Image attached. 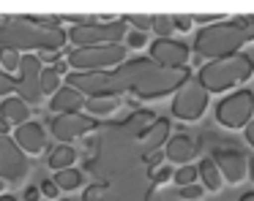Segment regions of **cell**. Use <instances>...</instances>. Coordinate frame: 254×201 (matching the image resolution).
I'll list each match as a JSON object with an SVG mask.
<instances>
[{"label": "cell", "mask_w": 254, "mask_h": 201, "mask_svg": "<svg viewBox=\"0 0 254 201\" xmlns=\"http://www.w3.org/2000/svg\"><path fill=\"white\" fill-rule=\"evenodd\" d=\"M115 92H134L137 98H161L189 81V68H164L153 57H134L110 71Z\"/></svg>", "instance_id": "1"}, {"label": "cell", "mask_w": 254, "mask_h": 201, "mask_svg": "<svg viewBox=\"0 0 254 201\" xmlns=\"http://www.w3.org/2000/svg\"><path fill=\"white\" fill-rule=\"evenodd\" d=\"M66 38L68 36L61 30V25H44L36 16H0V49L58 52Z\"/></svg>", "instance_id": "2"}, {"label": "cell", "mask_w": 254, "mask_h": 201, "mask_svg": "<svg viewBox=\"0 0 254 201\" xmlns=\"http://www.w3.org/2000/svg\"><path fill=\"white\" fill-rule=\"evenodd\" d=\"M254 38V16H238L235 22H221L210 25L197 33L194 38V52L205 60H221L238 54V49Z\"/></svg>", "instance_id": "3"}, {"label": "cell", "mask_w": 254, "mask_h": 201, "mask_svg": "<svg viewBox=\"0 0 254 201\" xmlns=\"http://www.w3.org/2000/svg\"><path fill=\"white\" fill-rule=\"evenodd\" d=\"M252 71H254V57H249V54H230V57L210 60L208 65H202L197 81L208 92H224L230 87L246 81L252 76Z\"/></svg>", "instance_id": "4"}, {"label": "cell", "mask_w": 254, "mask_h": 201, "mask_svg": "<svg viewBox=\"0 0 254 201\" xmlns=\"http://www.w3.org/2000/svg\"><path fill=\"white\" fill-rule=\"evenodd\" d=\"M126 49L123 43H110V46H79L68 52V65L74 71H112L126 63Z\"/></svg>", "instance_id": "5"}, {"label": "cell", "mask_w": 254, "mask_h": 201, "mask_svg": "<svg viewBox=\"0 0 254 201\" xmlns=\"http://www.w3.org/2000/svg\"><path fill=\"white\" fill-rule=\"evenodd\" d=\"M126 38V22L112 19V22H90V25H74L68 30V41L74 49L79 46H110L121 43Z\"/></svg>", "instance_id": "6"}, {"label": "cell", "mask_w": 254, "mask_h": 201, "mask_svg": "<svg viewBox=\"0 0 254 201\" xmlns=\"http://www.w3.org/2000/svg\"><path fill=\"white\" fill-rule=\"evenodd\" d=\"M254 117V92L252 90H238L232 95L221 98L216 106V120L224 128H243Z\"/></svg>", "instance_id": "7"}, {"label": "cell", "mask_w": 254, "mask_h": 201, "mask_svg": "<svg viewBox=\"0 0 254 201\" xmlns=\"http://www.w3.org/2000/svg\"><path fill=\"white\" fill-rule=\"evenodd\" d=\"M205 109H208V90L194 79H189L172 98V114L178 120H186V122L199 120L205 114Z\"/></svg>", "instance_id": "8"}, {"label": "cell", "mask_w": 254, "mask_h": 201, "mask_svg": "<svg viewBox=\"0 0 254 201\" xmlns=\"http://www.w3.org/2000/svg\"><path fill=\"white\" fill-rule=\"evenodd\" d=\"M30 171L28 152L11 139V136H0V179L6 182H22Z\"/></svg>", "instance_id": "9"}, {"label": "cell", "mask_w": 254, "mask_h": 201, "mask_svg": "<svg viewBox=\"0 0 254 201\" xmlns=\"http://www.w3.org/2000/svg\"><path fill=\"white\" fill-rule=\"evenodd\" d=\"M41 60L36 54H22V65H19L17 76V95L22 98L28 106L41 103L44 92H41Z\"/></svg>", "instance_id": "10"}, {"label": "cell", "mask_w": 254, "mask_h": 201, "mask_svg": "<svg viewBox=\"0 0 254 201\" xmlns=\"http://www.w3.org/2000/svg\"><path fill=\"white\" fill-rule=\"evenodd\" d=\"M93 128H99V122H96V117H90V114H82V112H74V114H55L50 122V130L52 136H55L58 141H74L79 139V136L90 133Z\"/></svg>", "instance_id": "11"}, {"label": "cell", "mask_w": 254, "mask_h": 201, "mask_svg": "<svg viewBox=\"0 0 254 201\" xmlns=\"http://www.w3.org/2000/svg\"><path fill=\"white\" fill-rule=\"evenodd\" d=\"M189 43L183 41H172V38H159L150 43V57L164 68H189Z\"/></svg>", "instance_id": "12"}, {"label": "cell", "mask_w": 254, "mask_h": 201, "mask_svg": "<svg viewBox=\"0 0 254 201\" xmlns=\"http://www.w3.org/2000/svg\"><path fill=\"white\" fill-rule=\"evenodd\" d=\"M210 158L216 161V166H219L221 177H224L227 182H241V179L246 177L249 158L243 155L241 150H235V147H216Z\"/></svg>", "instance_id": "13"}, {"label": "cell", "mask_w": 254, "mask_h": 201, "mask_svg": "<svg viewBox=\"0 0 254 201\" xmlns=\"http://www.w3.org/2000/svg\"><path fill=\"white\" fill-rule=\"evenodd\" d=\"M19 147L30 155H39L41 150L47 147V133L39 122H25V125H17V136H14Z\"/></svg>", "instance_id": "14"}, {"label": "cell", "mask_w": 254, "mask_h": 201, "mask_svg": "<svg viewBox=\"0 0 254 201\" xmlns=\"http://www.w3.org/2000/svg\"><path fill=\"white\" fill-rule=\"evenodd\" d=\"M85 95L79 90H74V87H61V90L52 95V101H50V109L55 114H74V112H79V109H85Z\"/></svg>", "instance_id": "15"}, {"label": "cell", "mask_w": 254, "mask_h": 201, "mask_svg": "<svg viewBox=\"0 0 254 201\" xmlns=\"http://www.w3.org/2000/svg\"><path fill=\"white\" fill-rule=\"evenodd\" d=\"M164 155H167V161L175 163V166H189V161L197 155V144H194V139H189V136H183V133L172 136Z\"/></svg>", "instance_id": "16"}, {"label": "cell", "mask_w": 254, "mask_h": 201, "mask_svg": "<svg viewBox=\"0 0 254 201\" xmlns=\"http://www.w3.org/2000/svg\"><path fill=\"white\" fill-rule=\"evenodd\" d=\"M0 114L8 120L11 125H25V122H30V106L22 101L19 95H8V98H3V103H0Z\"/></svg>", "instance_id": "17"}, {"label": "cell", "mask_w": 254, "mask_h": 201, "mask_svg": "<svg viewBox=\"0 0 254 201\" xmlns=\"http://www.w3.org/2000/svg\"><path fill=\"white\" fill-rule=\"evenodd\" d=\"M74 161H77V150L71 144H58L55 150L50 152V166L55 171H63V168H74Z\"/></svg>", "instance_id": "18"}, {"label": "cell", "mask_w": 254, "mask_h": 201, "mask_svg": "<svg viewBox=\"0 0 254 201\" xmlns=\"http://www.w3.org/2000/svg\"><path fill=\"white\" fill-rule=\"evenodd\" d=\"M167 133H170V122H167V120H159V122L150 125L148 133L142 136V147H145V152L159 150V144L167 139Z\"/></svg>", "instance_id": "19"}, {"label": "cell", "mask_w": 254, "mask_h": 201, "mask_svg": "<svg viewBox=\"0 0 254 201\" xmlns=\"http://www.w3.org/2000/svg\"><path fill=\"white\" fill-rule=\"evenodd\" d=\"M199 177H202V185L208 190H219L221 188V171L219 166H216L213 158H202V163H199Z\"/></svg>", "instance_id": "20"}, {"label": "cell", "mask_w": 254, "mask_h": 201, "mask_svg": "<svg viewBox=\"0 0 254 201\" xmlns=\"http://www.w3.org/2000/svg\"><path fill=\"white\" fill-rule=\"evenodd\" d=\"M121 106V98H88L85 109H88L90 117H104V114H112Z\"/></svg>", "instance_id": "21"}, {"label": "cell", "mask_w": 254, "mask_h": 201, "mask_svg": "<svg viewBox=\"0 0 254 201\" xmlns=\"http://www.w3.org/2000/svg\"><path fill=\"white\" fill-rule=\"evenodd\" d=\"M55 185L61 190H77L82 185V171L77 168H63V171H55Z\"/></svg>", "instance_id": "22"}, {"label": "cell", "mask_w": 254, "mask_h": 201, "mask_svg": "<svg viewBox=\"0 0 254 201\" xmlns=\"http://www.w3.org/2000/svg\"><path fill=\"white\" fill-rule=\"evenodd\" d=\"M61 90V74L55 68H44L41 71V92L44 95H55Z\"/></svg>", "instance_id": "23"}, {"label": "cell", "mask_w": 254, "mask_h": 201, "mask_svg": "<svg viewBox=\"0 0 254 201\" xmlns=\"http://www.w3.org/2000/svg\"><path fill=\"white\" fill-rule=\"evenodd\" d=\"M197 177H199V168L197 166H181L175 168V185L178 188H186V185H197Z\"/></svg>", "instance_id": "24"}, {"label": "cell", "mask_w": 254, "mask_h": 201, "mask_svg": "<svg viewBox=\"0 0 254 201\" xmlns=\"http://www.w3.org/2000/svg\"><path fill=\"white\" fill-rule=\"evenodd\" d=\"M19 65H22V54L14 52V49H0V68L6 71V74L19 71Z\"/></svg>", "instance_id": "25"}, {"label": "cell", "mask_w": 254, "mask_h": 201, "mask_svg": "<svg viewBox=\"0 0 254 201\" xmlns=\"http://www.w3.org/2000/svg\"><path fill=\"white\" fill-rule=\"evenodd\" d=\"M123 19H126L134 30L148 33V30H153V19H156V16H148V14H126Z\"/></svg>", "instance_id": "26"}, {"label": "cell", "mask_w": 254, "mask_h": 201, "mask_svg": "<svg viewBox=\"0 0 254 201\" xmlns=\"http://www.w3.org/2000/svg\"><path fill=\"white\" fill-rule=\"evenodd\" d=\"M153 30L159 33V38H170L172 30H175V19H172V16H167V14H159L153 19Z\"/></svg>", "instance_id": "27"}, {"label": "cell", "mask_w": 254, "mask_h": 201, "mask_svg": "<svg viewBox=\"0 0 254 201\" xmlns=\"http://www.w3.org/2000/svg\"><path fill=\"white\" fill-rule=\"evenodd\" d=\"M85 201H112V196L104 185H90L88 193H85Z\"/></svg>", "instance_id": "28"}, {"label": "cell", "mask_w": 254, "mask_h": 201, "mask_svg": "<svg viewBox=\"0 0 254 201\" xmlns=\"http://www.w3.org/2000/svg\"><path fill=\"white\" fill-rule=\"evenodd\" d=\"M145 43H148V36H145V33H139V30L126 33V46L128 49H142Z\"/></svg>", "instance_id": "29"}, {"label": "cell", "mask_w": 254, "mask_h": 201, "mask_svg": "<svg viewBox=\"0 0 254 201\" xmlns=\"http://www.w3.org/2000/svg\"><path fill=\"white\" fill-rule=\"evenodd\" d=\"M11 90H17V79L0 68V95H6V98H8V92H11Z\"/></svg>", "instance_id": "30"}, {"label": "cell", "mask_w": 254, "mask_h": 201, "mask_svg": "<svg viewBox=\"0 0 254 201\" xmlns=\"http://www.w3.org/2000/svg\"><path fill=\"white\" fill-rule=\"evenodd\" d=\"M178 196L183 201H197V199H202V185H186V188L178 190Z\"/></svg>", "instance_id": "31"}, {"label": "cell", "mask_w": 254, "mask_h": 201, "mask_svg": "<svg viewBox=\"0 0 254 201\" xmlns=\"http://www.w3.org/2000/svg\"><path fill=\"white\" fill-rule=\"evenodd\" d=\"M41 193H44L47 199H58V196H61V188L55 185V179H47V182H41Z\"/></svg>", "instance_id": "32"}, {"label": "cell", "mask_w": 254, "mask_h": 201, "mask_svg": "<svg viewBox=\"0 0 254 201\" xmlns=\"http://www.w3.org/2000/svg\"><path fill=\"white\" fill-rule=\"evenodd\" d=\"M175 177V168L172 166H161L159 171L153 174V182H167V179H172Z\"/></svg>", "instance_id": "33"}, {"label": "cell", "mask_w": 254, "mask_h": 201, "mask_svg": "<svg viewBox=\"0 0 254 201\" xmlns=\"http://www.w3.org/2000/svg\"><path fill=\"white\" fill-rule=\"evenodd\" d=\"M172 19H175V30H181V33H186L189 27H191V16H172Z\"/></svg>", "instance_id": "34"}, {"label": "cell", "mask_w": 254, "mask_h": 201, "mask_svg": "<svg viewBox=\"0 0 254 201\" xmlns=\"http://www.w3.org/2000/svg\"><path fill=\"white\" fill-rule=\"evenodd\" d=\"M39 196H44L39 185H30V188L25 190V201H39Z\"/></svg>", "instance_id": "35"}, {"label": "cell", "mask_w": 254, "mask_h": 201, "mask_svg": "<svg viewBox=\"0 0 254 201\" xmlns=\"http://www.w3.org/2000/svg\"><path fill=\"white\" fill-rule=\"evenodd\" d=\"M52 68H55V71H58V74H61V76H63V74H66V71H68V68H71V65H68V60H55V65H52Z\"/></svg>", "instance_id": "36"}, {"label": "cell", "mask_w": 254, "mask_h": 201, "mask_svg": "<svg viewBox=\"0 0 254 201\" xmlns=\"http://www.w3.org/2000/svg\"><path fill=\"white\" fill-rule=\"evenodd\" d=\"M191 19L202 25V22H213V19H219V16H216V14H197V16H191Z\"/></svg>", "instance_id": "37"}, {"label": "cell", "mask_w": 254, "mask_h": 201, "mask_svg": "<svg viewBox=\"0 0 254 201\" xmlns=\"http://www.w3.org/2000/svg\"><path fill=\"white\" fill-rule=\"evenodd\" d=\"M8 125H11V122H8L3 114H0V136H8Z\"/></svg>", "instance_id": "38"}, {"label": "cell", "mask_w": 254, "mask_h": 201, "mask_svg": "<svg viewBox=\"0 0 254 201\" xmlns=\"http://www.w3.org/2000/svg\"><path fill=\"white\" fill-rule=\"evenodd\" d=\"M246 139L254 144V122H249V125H246Z\"/></svg>", "instance_id": "39"}, {"label": "cell", "mask_w": 254, "mask_h": 201, "mask_svg": "<svg viewBox=\"0 0 254 201\" xmlns=\"http://www.w3.org/2000/svg\"><path fill=\"white\" fill-rule=\"evenodd\" d=\"M241 201H254V193H246V196H243Z\"/></svg>", "instance_id": "40"}, {"label": "cell", "mask_w": 254, "mask_h": 201, "mask_svg": "<svg viewBox=\"0 0 254 201\" xmlns=\"http://www.w3.org/2000/svg\"><path fill=\"white\" fill-rule=\"evenodd\" d=\"M0 201H17L14 196H0Z\"/></svg>", "instance_id": "41"}, {"label": "cell", "mask_w": 254, "mask_h": 201, "mask_svg": "<svg viewBox=\"0 0 254 201\" xmlns=\"http://www.w3.org/2000/svg\"><path fill=\"white\" fill-rule=\"evenodd\" d=\"M3 188H6V179H0V193H3Z\"/></svg>", "instance_id": "42"}, {"label": "cell", "mask_w": 254, "mask_h": 201, "mask_svg": "<svg viewBox=\"0 0 254 201\" xmlns=\"http://www.w3.org/2000/svg\"><path fill=\"white\" fill-rule=\"evenodd\" d=\"M63 201H66V199H63Z\"/></svg>", "instance_id": "43"}]
</instances>
